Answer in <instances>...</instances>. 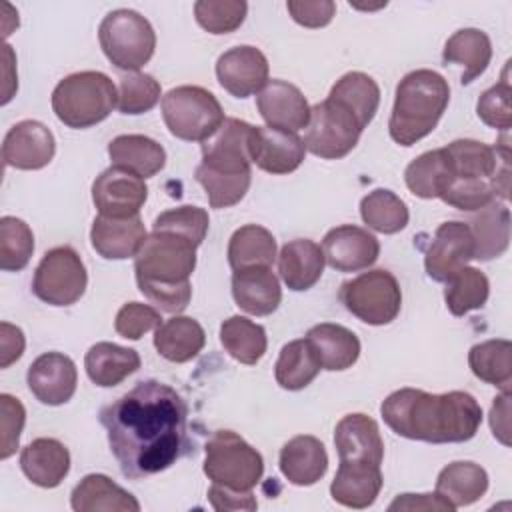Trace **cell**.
<instances>
[{"label": "cell", "mask_w": 512, "mask_h": 512, "mask_svg": "<svg viewBox=\"0 0 512 512\" xmlns=\"http://www.w3.org/2000/svg\"><path fill=\"white\" fill-rule=\"evenodd\" d=\"M100 422L122 474L134 480L164 472L190 450L188 406L158 380H142L104 406Z\"/></svg>", "instance_id": "6da1fadb"}, {"label": "cell", "mask_w": 512, "mask_h": 512, "mask_svg": "<svg viewBox=\"0 0 512 512\" xmlns=\"http://www.w3.org/2000/svg\"><path fill=\"white\" fill-rule=\"evenodd\" d=\"M380 414L394 434L430 444L468 442L482 424L480 404L460 390L428 394L400 388L382 402Z\"/></svg>", "instance_id": "7a4b0ae2"}, {"label": "cell", "mask_w": 512, "mask_h": 512, "mask_svg": "<svg viewBox=\"0 0 512 512\" xmlns=\"http://www.w3.org/2000/svg\"><path fill=\"white\" fill-rule=\"evenodd\" d=\"M196 244L174 232L146 238L134 260L138 290L162 312L180 314L192 298L190 276L196 268Z\"/></svg>", "instance_id": "3957f363"}, {"label": "cell", "mask_w": 512, "mask_h": 512, "mask_svg": "<svg viewBox=\"0 0 512 512\" xmlns=\"http://www.w3.org/2000/svg\"><path fill=\"white\" fill-rule=\"evenodd\" d=\"M252 128L244 120L224 118L222 126L202 142V162L194 178L212 208H230L246 196L252 180Z\"/></svg>", "instance_id": "277c9868"}, {"label": "cell", "mask_w": 512, "mask_h": 512, "mask_svg": "<svg viewBox=\"0 0 512 512\" xmlns=\"http://www.w3.org/2000/svg\"><path fill=\"white\" fill-rule=\"evenodd\" d=\"M450 102V86L434 70L408 72L396 86L388 120L390 138L400 146H412L426 138L440 122Z\"/></svg>", "instance_id": "5b68a950"}, {"label": "cell", "mask_w": 512, "mask_h": 512, "mask_svg": "<svg viewBox=\"0 0 512 512\" xmlns=\"http://www.w3.org/2000/svg\"><path fill=\"white\" fill-rule=\"evenodd\" d=\"M118 104L114 82L96 70H84L62 78L52 92L56 118L74 130L96 126L106 120Z\"/></svg>", "instance_id": "8992f818"}, {"label": "cell", "mask_w": 512, "mask_h": 512, "mask_svg": "<svg viewBox=\"0 0 512 512\" xmlns=\"http://www.w3.org/2000/svg\"><path fill=\"white\" fill-rule=\"evenodd\" d=\"M204 454V474L212 484L252 492L264 474L260 452L232 430H216L208 438Z\"/></svg>", "instance_id": "52a82bcc"}, {"label": "cell", "mask_w": 512, "mask_h": 512, "mask_svg": "<svg viewBox=\"0 0 512 512\" xmlns=\"http://www.w3.org/2000/svg\"><path fill=\"white\" fill-rule=\"evenodd\" d=\"M98 42L104 56L118 70L136 72L152 58L156 32L142 14L118 8L102 18L98 26Z\"/></svg>", "instance_id": "ba28073f"}, {"label": "cell", "mask_w": 512, "mask_h": 512, "mask_svg": "<svg viewBox=\"0 0 512 512\" xmlns=\"http://www.w3.org/2000/svg\"><path fill=\"white\" fill-rule=\"evenodd\" d=\"M162 118L172 136L204 142L222 126L224 110L206 88L176 86L162 96Z\"/></svg>", "instance_id": "9c48e42d"}, {"label": "cell", "mask_w": 512, "mask_h": 512, "mask_svg": "<svg viewBox=\"0 0 512 512\" xmlns=\"http://www.w3.org/2000/svg\"><path fill=\"white\" fill-rule=\"evenodd\" d=\"M340 302L358 320L384 326L390 324L402 306V290L396 276L384 268L362 272L340 288Z\"/></svg>", "instance_id": "30bf717a"}, {"label": "cell", "mask_w": 512, "mask_h": 512, "mask_svg": "<svg viewBox=\"0 0 512 512\" xmlns=\"http://www.w3.org/2000/svg\"><path fill=\"white\" fill-rule=\"evenodd\" d=\"M362 130L358 118L342 102L328 96L310 108L304 146L318 158L338 160L356 148Z\"/></svg>", "instance_id": "8fae6325"}, {"label": "cell", "mask_w": 512, "mask_h": 512, "mask_svg": "<svg viewBox=\"0 0 512 512\" xmlns=\"http://www.w3.org/2000/svg\"><path fill=\"white\" fill-rule=\"evenodd\" d=\"M88 274L82 258L70 246H58L44 254L34 270L32 292L50 306H70L86 290Z\"/></svg>", "instance_id": "7c38bea8"}, {"label": "cell", "mask_w": 512, "mask_h": 512, "mask_svg": "<svg viewBox=\"0 0 512 512\" xmlns=\"http://www.w3.org/2000/svg\"><path fill=\"white\" fill-rule=\"evenodd\" d=\"M148 198V186L144 178L122 168L110 166L92 184V202L100 216L108 218H132Z\"/></svg>", "instance_id": "4fadbf2b"}, {"label": "cell", "mask_w": 512, "mask_h": 512, "mask_svg": "<svg viewBox=\"0 0 512 512\" xmlns=\"http://www.w3.org/2000/svg\"><path fill=\"white\" fill-rule=\"evenodd\" d=\"M474 258V238L466 222L450 220L436 228L428 246L424 268L436 282H448Z\"/></svg>", "instance_id": "5bb4252c"}, {"label": "cell", "mask_w": 512, "mask_h": 512, "mask_svg": "<svg viewBox=\"0 0 512 512\" xmlns=\"http://www.w3.org/2000/svg\"><path fill=\"white\" fill-rule=\"evenodd\" d=\"M322 252L330 268L338 272H360L378 260L380 242L360 226L342 224L326 232Z\"/></svg>", "instance_id": "9a60e30c"}, {"label": "cell", "mask_w": 512, "mask_h": 512, "mask_svg": "<svg viewBox=\"0 0 512 512\" xmlns=\"http://www.w3.org/2000/svg\"><path fill=\"white\" fill-rule=\"evenodd\" d=\"M26 382L34 398L46 406L66 404L78 384L76 364L62 352L40 354L28 368Z\"/></svg>", "instance_id": "2e32d148"}, {"label": "cell", "mask_w": 512, "mask_h": 512, "mask_svg": "<svg viewBox=\"0 0 512 512\" xmlns=\"http://www.w3.org/2000/svg\"><path fill=\"white\" fill-rule=\"evenodd\" d=\"M56 152L54 134L38 120L14 124L2 142V160L18 170H40L50 164Z\"/></svg>", "instance_id": "e0dca14e"}, {"label": "cell", "mask_w": 512, "mask_h": 512, "mask_svg": "<svg viewBox=\"0 0 512 512\" xmlns=\"http://www.w3.org/2000/svg\"><path fill=\"white\" fill-rule=\"evenodd\" d=\"M306 154L304 140L296 132L254 126L250 134V158L260 170L268 174L294 172Z\"/></svg>", "instance_id": "ac0fdd59"}, {"label": "cell", "mask_w": 512, "mask_h": 512, "mask_svg": "<svg viewBox=\"0 0 512 512\" xmlns=\"http://www.w3.org/2000/svg\"><path fill=\"white\" fill-rule=\"evenodd\" d=\"M216 78L232 96L248 98L266 86L268 60L254 46L230 48L216 60Z\"/></svg>", "instance_id": "d6986e66"}, {"label": "cell", "mask_w": 512, "mask_h": 512, "mask_svg": "<svg viewBox=\"0 0 512 512\" xmlns=\"http://www.w3.org/2000/svg\"><path fill=\"white\" fill-rule=\"evenodd\" d=\"M256 106L270 128L298 132L310 122V106L304 94L286 80H268L256 96Z\"/></svg>", "instance_id": "ffe728a7"}, {"label": "cell", "mask_w": 512, "mask_h": 512, "mask_svg": "<svg viewBox=\"0 0 512 512\" xmlns=\"http://www.w3.org/2000/svg\"><path fill=\"white\" fill-rule=\"evenodd\" d=\"M148 234L140 216L108 218L96 216L90 228L92 248L106 260L136 258Z\"/></svg>", "instance_id": "44dd1931"}, {"label": "cell", "mask_w": 512, "mask_h": 512, "mask_svg": "<svg viewBox=\"0 0 512 512\" xmlns=\"http://www.w3.org/2000/svg\"><path fill=\"white\" fill-rule=\"evenodd\" d=\"M384 478L380 464L340 460L336 476L330 484V494L334 502L346 508H368L376 502L382 490Z\"/></svg>", "instance_id": "7402d4cb"}, {"label": "cell", "mask_w": 512, "mask_h": 512, "mask_svg": "<svg viewBox=\"0 0 512 512\" xmlns=\"http://www.w3.org/2000/svg\"><path fill=\"white\" fill-rule=\"evenodd\" d=\"M334 446L340 460L382 464L384 440L376 420L366 414H346L334 430Z\"/></svg>", "instance_id": "603a6c76"}, {"label": "cell", "mask_w": 512, "mask_h": 512, "mask_svg": "<svg viewBox=\"0 0 512 512\" xmlns=\"http://www.w3.org/2000/svg\"><path fill=\"white\" fill-rule=\"evenodd\" d=\"M232 296L244 312L268 316L280 306L282 288L268 266H254L232 274Z\"/></svg>", "instance_id": "cb8c5ba5"}, {"label": "cell", "mask_w": 512, "mask_h": 512, "mask_svg": "<svg viewBox=\"0 0 512 512\" xmlns=\"http://www.w3.org/2000/svg\"><path fill=\"white\" fill-rule=\"evenodd\" d=\"M24 476L40 488H56L70 472V452L56 438H36L20 452Z\"/></svg>", "instance_id": "d4e9b609"}, {"label": "cell", "mask_w": 512, "mask_h": 512, "mask_svg": "<svg viewBox=\"0 0 512 512\" xmlns=\"http://www.w3.org/2000/svg\"><path fill=\"white\" fill-rule=\"evenodd\" d=\"M326 470V448L314 436H294L280 450V472L294 486H312L326 474Z\"/></svg>", "instance_id": "484cf974"}, {"label": "cell", "mask_w": 512, "mask_h": 512, "mask_svg": "<svg viewBox=\"0 0 512 512\" xmlns=\"http://www.w3.org/2000/svg\"><path fill=\"white\" fill-rule=\"evenodd\" d=\"M324 262L322 246L308 238H298L282 246L278 254V272L290 290L304 292L322 278Z\"/></svg>", "instance_id": "4316f807"}, {"label": "cell", "mask_w": 512, "mask_h": 512, "mask_svg": "<svg viewBox=\"0 0 512 512\" xmlns=\"http://www.w3.org/2000/svg\"><path fill=\"white\" fill-rule=\"evenodd\" d=\"M306 342L310 344L316 360L324 370H346L356 364L360 356L358 336L334 322H322L306 332Z\"/></svg>", "instance_id": "83f0119b"}, {"label": "cell", "mask_w": 512, "mask_h": 512, "mask_svg": "<svg viewBox=\"0 0 512 512\" xmlns=\"http://www.w3.org/2000/svg\"><path fill=\"white\" fill-rule=\"evenodd\" d=\"M444 148L452 164L450 180H490L510 168V158L478 140H454Z\"/></svg>", "instance_id": "f1b7e54d"}, {"label": "cell", "mask_w": 512, "mask_h": 512, "mask_svg": "<svg viewBox=\"0 0 512 512\" xmlns=\"http://www.w3.org/2000/svg\"><path fill=\"white\" fill-rule=\"evenodd\" d=\"M76 512H138L140 502L104 474L84 476L70 494Z\"/></svg>", "instance_id": "f546056e"}, {"label": "cell", "mask_w": 512, "mask_h": 512, "mask_svg": "<svg viewBox=\"0 0 512 512\" xmlns=\"http://www.w3.org/2000/svg\"><path fill=\"white\" fill-rule=\"evenodd\" d=\"M84 368L96 386L112 388L140 368V356L114 342H96L84 356Z\"/></svg>", "instance_id": "4dcf8cb0"}, {"label": "cell", "mask_w": 512, "mask_h": 512, "mask_svg": "<svg viewBox=\"0 0 512 512\" xmlns=\"http://www.w3.org/2000/svg\"><path fill=\"white\" fill-rule=\"evenodd\" d=\"M474 238V258L492 260L502 256L510 244V210L504 202L494 200L492 204L478 210V214L466 222Z\"/></svg>", "instance_id": "1f68e13d"}, {"label": "cell", "mask_w": 512, "mask_h": 512, "mask_svg": "<svg viewBox=\"0 0 512 512\" xmlns=\"http://www.w3.org/2000/svg\"><path fill=\"white\" fill-rule=\"evenodd\" d=\"M206 342L204 328L190 316H174L154 332V348L168 362H188L196 358Z\"/></svg>", "instance_id": "d6a6232c"}, {"label": "cell", "mask_w": 512, "mask_h": 512, "mask_svg": "<svg viewBox=\"0 0 512 512\" xmlns=\"http://www.w3.org/2000/svg\"><path fill=\"white\" fill-rule=\"evenodd\" d=\"M112 166H122L140 178L158 174L166 164V150L142 134H122L108 144Z\"/></svg>", "instance_id": "836d02e7"}, {"label": "cell", "mask_w": 512, "mask_h": 512, "mask_svg": "<svg viewBox=\"0 0 512 512\" xmlns=\"http://www.w3.org/2000/svg\"><path fill=\"white\" fill-rule=\"evenodd\" d=\"M492 58V44L486 32L478 28H462L454 32L442 50L446 64H460L464 68L460 82L470 84L474 78L484 74Z\"/></svg>", "instance_id": "e575fe53"}, {"label": "cell", "mask_w": 512, "mask_h": 512, "mask_svg": "<svg viewBox=\"0 0 512 512\" xmlns=\"http://www.w3.org/2000/svg\"><path fill=\"white\" fill-rule=\"evenodd\" d=\"M488 490V474L474 462H452L436 478V494L450 506H470Z\"/></svg>", "instance_id": "d590c367"}, {"label": "cell", "mask_w": 512, "mask_h": 512, "mask_svg": "<svg viewBox=\"0 0 512 512\" xmlns=\"http://www.w3.org/2000/svg\"><path fill=\"white\" fill-rule=\"evenodd\" d=\"M452 178V164L446 148L428 150L412 160L404 170L408 190L424 200L440 198Z\"/></svg>", "instance_id": "8d00e7d4"}, {"label": "cell", "mask_w": 512, "mask_h": 512, "mask_svg": "<svg viewBox=\"0 0 512 512\" xmlns=\"http://www.w3.org/2000/svg\"><path fill=\"white\" fill-rule=\"evenodd\" d=\"M276 260V240L270 230L258 224L238 228L228 242L230 268L244 270L254 266H272Z\"/></svg>", "instance_id": "74e56055"}, {"label": "cell", "mask_w": 512, "mask_h": 512, "mask_svg": "<svg viewBox=\"0 0 512 512\" xmlns=\"http://www.w3.org/2000/svg\"><path fill=\"white\" fill-rule=\"evenodd\" d=\"M220 342L224 350L240 364L254 366L266 354V330L246 316H230L220 326Z\"/></svg>", "instance_id": "f35d334b"}, {"label": "cell", "mask_w": 512, "mask_h": 512, "mask_svg": "<svg viewBox=\"0 0 512 512\" xmlns=\"http://www.w3.org/2000/svg\"><path fill=\"white\" fill-rule=\"evenodd\" d=\"M330 98L342 102L366 128L378 112L380 106V88L376 80L364 72H348L332 86Z\"/></svg>", "instance_id": "ab89813d"}, {"label": "cell", "mask_w": 512, "mask_h": 512, "mask_svg": "<svg viewBox=\"0 0 512 512\" xmlns=\"http://www.w3.org/2000/svg\"><path fill=\"white\" fill-rule=\"evenodd\" d=\"M512 344L502 338H492L480 344H474L468 352V364L476 378L486 384L510 390L512 382Z\"/></svg>", "instance_id": "60d3db41"}, {"label": "cell", "mask_w": 512, "mask_h": 512, "mask_svg": "<svg viewBox=\"0 0 512 512\" xmlns=\"http://www.w3.org/2000/svg\"><path fill=\"white\" fill-rule=\"evenodd\" d=\"M322 370L306 338L292 340L282 346L280 356L274 366V378L284 390L306 388Z\"/></svg>", "instance_id": "b9f144b4"}, {"label": "cell", "mask_w": 512, "mask_h": 512, "mask_svg": "<svg viewBox=\"0 0 512 512\" xmlns=\"http://www.w3.org/2000/svg\"><path fill=\"white\" fill-rule=\"evenodd\" d=\"M360 216L368 228L380 234H396L404 230L410 220L404 200L386 188H376L362 198Z\"/></svg>", "instance_id": "7bdbcfd3"}, {"label": "cell", "mask_w": 512, "mask_h": 512, "mask_svg": "<svg viewBox=\"0 0 512 512\" xmlns=\"http://www.w3.org/2000/svg\"><path fill=\"white\" fill-rule=\"evenodd\" d=\"M490 294V282L478 268L464 266L456 276L446 282L444 300L446 308L454 316H464L486 304Z\"/></svg>", "instance_id": "ee69618b"}, {"label": "cell", "mask_w": 512, "mask_h": 512, "mask_svg": "<svg viewBox=\"0 0 512 512\" xmlns=\"http://www.w3.org/2000/svg\"><path fill=\"white\" fill-rule=\"evenodd\" d=\"M34 252V234L30 226L14 216L0 218V268L18 272L28 266Z\"/></svg>", "instance_id": "f6af8a7d"}, {"label": "cell", "mask_w": 512, "mask_h": 512, "mask_svg": "<svg viewBox=\"0 0 512 512\" xmlns=\"http://www.w3.org/2000/svg\"><path fill=\"white\" fill-rule=\"evenodd\" d=\"M248 12L244 0H198L194 4L196 22L210 34H230L242 26Z\"/></svg>", "instance_id": "bcb514c9"}, {"label": "cell", "mask_w": 512, "mask_h": 512, "mask_svg": "<svg viewBox=\"0 0 512 512\" xmlns=\"http://www.w3.org/2000/svg\"><path fill=\"white\" fill-rule=\"evenodd\" d=\"M160 100V84L154 76L144 72L124 74L118 84V110L122 114L150 112Z\"/></svg>", "instance_id": "7dc6e473"}, {"label": "cell", "mask_w": 512, "mask_h": 512, "mask_svg": "<svg viewBox=\"0 0 512 512\" xmlns=\"http://www.w3.org/2000/svg\"><path fill=\"white\" fill-rule=\"evenodd\" d=\"M208 224H210V218H208V212L204 208L180 206V208H172V210H166V212L158 214L154 224H152V230H156V232H174V234L186 236L196 246H200L206 238Z\"/></svg>", "instance_id": "c3c4849f"}, {"label": "cell", "mask_w": 512, "mask_h": 512, "mask_svg": "<svg viewBox=\"0 0 512 512\" xmlns=\"http://www.w3.org/2000/svg\"><path fill=\"white\" fill-rule=\"evenodd\" d=\"M510 94H512V88H510V82H508V66H506L504 74H502V80L480 94L478 104H476L478 118L490 128L508 132L510 126H512Z\"/></svg>", "instance_id": "681fc988"}, {"label": "cell", "mask_w": 512, "mask_h": 512, "mask_svg": "<svg viewBox=\"0 0 512 512\" xmlns=\"http://www.w3.org/2000/svg\"><path fill=\"white\" fill-rule=\"evenodd\" d=\"M160 324L162 316L156 308L140 302H128L118 310L114 330L126 340H140L146 332L158 328Z\"/></svg>", "instance_id": "f907efd6"}, {"label": "cell", "mask_w": 512, "mask_h": 512, "mask_svg": "<svg viewBox=\"0 0 512 512\" xmlns=\"http://www.w3.org/2000/svg\"><path fill=\"white\" fill-rule=\"evenodd\" d=\"M24 422H26L24 404L10 394H0V432H2L0 458L2 460L10 458L16 452Z\"/></svg>", "instance_id": "816d5d0a"}, {"label": "cell", "mask_w": 512, "mask_h": 512, "mask_svg": "<svg viewBox=\"0 0 512 512\" xmlns=\"http://www.w3.org/2000/svg\"><path fill=\"white\" fill-rule=\"evenodd\" d=\"M286 8L292 20L306 28H322L330 24L336 14L332 0H288Z\"/></svg>", "instance_id": "f5cc1de1"}, {"label": "cell", "mask_w": 512, "mask_h": 512, "mask_svg": "<svg viewBox=\"0 0 512 512\" xmlns=\"http://www.w3.org/2000/svg\"><path fill=\"white\" fill-rule=\"evenodd\" d=\"M208 500L214 510L228 512V510H256L258 502L252 492H238L220 484H212L208 488Z\"/></svg>", "instance_id": "db71d44e"}, {"label": "cell", "mask_w": 512, "mask_h": 512, "mask_svg": "<svg viewBox=\"0 0 512 512\" xmlns=\"http://www.w3.org/2000/svg\"><path fill=\"white\" fill-rule=\"evenodd\" d=\"M390 512L394 510H424V512H454L456 508L450 506L444 498L434 494H400L388 506Z\"/></svg>", "instance_id": "11a10c76"}, {"label": "cell", "mask_w": 512, "mask_h": 512, "mask_svg": "<svg viewBox=\"0 0 512 512\" xmlns=\"http://www.w3.org/2000/svg\"><path fill=\"white\" fill-rule=\"evenodd\" d=\"M24 334L10 322L0 324V368H8L24 352Z\"/></svg>", "instance_id": "9f6ffc18"}, {"label": "cell", "mask_w": 512, "mask_h": 512, "mask_svg": "<svg viewBox=\"0 0 512 512\" xmlns=\"http://www.w3.org/2000/svg\"><path fill=\"white\" fill-rule=\"evenodd\" d=\"M510 390H502L500 396L494 398L490 408V428L494 438H498L504 446H510Z\"/></svg>", "instance_id": "6f0895ef"}, {"label": "cell", "mask_w": 512, "mask_h": 512, "mask_svg": "<svg viewBox=\"0 0 512 512\" xmlns=\"http://www.w3.org/2000/svg\"><path fill=\"white\" fill-rule=\"evenodd\" d=\"M2 74H4V86H2V104H8L18 88L16 78V58L10 44L2 46Z\"/></svg>", "instance_id": "680465c9"}]
</instances>
